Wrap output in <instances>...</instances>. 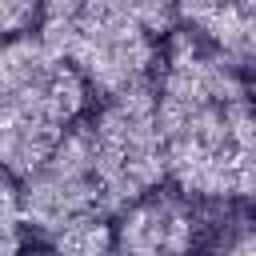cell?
I'll return each mask as SVG.
<instances>
[{
  "mask_svg": "<svg viewBox=\"0 0 256 256\" xmlns=\"http://www.w3.org/2000/svg\"><path fill=\"white\" fill-rule=\"evenodd\" d=\"M152 72L164 180L200 204H244L256 184L248 68H236L196 32H168Z\"/></svg>",
  "mask_w": 256,
  "mask_h": 256,
  "instance_id": "cell-1",
  "label": "cell"
},
{
  "mask_svg": "<svg viewBox=\"0 0 256 256\" xmlns=\"http://www.w3.org/2000/svg\"><path fill=\"white\" fill-rule=\"evenodd\" d=\"M176 0H36V32L88 84L112 96L148 84Z\"/></svg>",
  "mask_w": 256,
  "mask_h": 256,
  "instance_id": "cell-2",
  "label": "cell"
},
{
  "mask_svg": "<svg viewBox=\"0 0 256 256\" xmlns=\"http://www.w3.org/2000/svg\"><path fill=\"white\" fill-rule=\"evenodd\" d=\"M88 84L80 72L40 40L20 32L0 40V172L28 176L60 136L84 116Z\"/></svg>",
  "mask_w": 256,
  "mask_h": 256,
  "instance_id": "cell-3",
  "label": "cell"
},
{
  "mask_svg": "<svg viewBox=\"0 0 256 256\" xmlns=\"http://www.w3.org/2000/svg\"><path fill=\"white\" fill-rule=\"evenodd\" d=\"M84 124H88L92 172L108 216L164 184V144L156 128L152 84L104 96V104L92 116H84Z\"/></svg>",
  "mask_w": 256,
  "mask_h": 256,
  "instance_id": "cell-4",
  "label": "cell"
},
{
  "mask_svg": "<svg viewBox=\"0 0 256 256\" xmlns=\"http://www.w3.org/2000/svg\"><path fill=\"white\" fill-rule=\"evenodd\" d=\"M20 212H24V224L40 236L56 232L60 224H68L76 216H92V212L108 216L96 172H92L84 116L60 136V144L28 176H20Z\"/></svg>",
  "mask_w": 256,
  "mask_h": 256,
  "instance_id": "cell-5",
  "label": "cell"
},
{
  "mask_svg": "<svg viewBox=\"0 0 256 256\" xmlns=\"http://www.w3.org/2000/svg\"><path fill=\"white\" fill-rule=\"evenodd\" d=\"M116 216L108 256H192L204 236L200 200L164 184L136 196Z\"/></svg>",
  "mask_w": 256,
  "mask_h": 256,
  "instance_id": "cell-6",
  "label": "cell"
},
{
  "mask_svg": "<svg viewBox=\"0 0 256 256\" xmlns=\"http://www.w3.org/2000/svg\"><path fill=\"white\" fill-rule=\"evenodd\" d=\"M176 16H184L188 32L208 40L236 68L252 64L256 0H176Z\"/></svg>",
  "mask_w": 256,
  "mask_h": 256,
  "instance_id": "cell-7",
  "label": "cell"
},
{
  "mask_svg": "<svg viewBox=\"0 0 256 256\" xmlns=\"http://www.w3.org/2000/svg\"><path fill=\"white\" fill-rule=\"evenodd\" d=\"M44 240H48V256H108L112 224H108V216L92 212V216H76V220L60 224Z\"/></svg>",
  "mask_w": 256,
  "mask_h": 256,
  "instance_id": "cell-8",
  "label": "cell"
},
{
  "mask_svg": "<svg viewBox=\"0 0 256 256\" xmlns=\"http://www.w3.org/2000/svg\"><path fill=\"white\" fill-rule=\"evenodd\" d=\"M36 24V0H0V40L20 36Z\"/></svg>",
  "mask_w": 256,
  "mask_h": 256,
  "instance_id": "cell-9",
  "label": "cell"
},
{
  "mask_svg": "<svg viewBox=\"0 0 256 256\" xmlns=\"http://www.w3.org/2000/svg\"><path fill=\"white\" fill-rule=\"evenodd\" d=\"M204 256H256V244H252V228H248V220L240 216L236 228L224 236V244L212 248V252H204Z\"/></svg>",
  "mask_w": 256,
  "mask_h": 256,
  "instance_id": "cell-10",
  "label": "cell"
},
{
  "mask_svg": "<svg viewBox=\"0 0 256 256\" xmlns=\"http://www.w3.org/2000/svg\"><path fill=\"white\" fill-rule=\"evenodd\" d=\"M16 256H48V252H24V248H20V252H16Z\"/></svg>",
  "mask_w": 256,
  "mask_h": 256,
  "instance_id": "cell-11",
  "label": "cell"
}]
</instances>
